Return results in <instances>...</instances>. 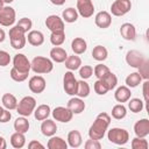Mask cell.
I'll return each mask as SVG.
<instances>
[{"label": "cell", "mask_w": 149, "mask_h": 149, "mask_svg": "<svg viewBox=\"0 0 149 149\" xmlns=\"http://www.w3.org/2000/svg\"><path fill=\"white\" fill-rule=\"evenodd\" d=\"M109 123H111V116L107 113H105V112L99 113L97 115L95 120L93 121V123L91 125L90 129H88L90 139L101 140L105 136L106 130H107Z\"/></svg>", "instance_id": "cell-1"}, {"label": "cell", "mask_w": 149, "mask_h": 149, "mask_svg": "<svg viewBox=\"0 0 149 149\" xmlns=\"http://www.w3.org/2000/svg\"><path fill=\"white\" fill-rule=\"evenodd\" d=\"M54 69V63L50 58L43 57V56H36L30 62V70H33L37 74L42 73H49Z\"/></svg>", "instance_id": "cell-2"}, {"label": "cell", "mask_w": 149, "mask_h": 149, "mask_svg": "<svg viewBox=\"0 0 149 149\" xmlns=\"http://www.w3.org/2000/svg\"><path fill=\"white\" fill-rule=\"evenodd\" d=\"M8 34H9L10 45L14 49H22L26 45V42H27L26 33L21 28H19L16 24L9 29V33Z\"/></svg>", "instance_id": "cell-3"}, {"label": "cell", "mask_w": 149, "mask_h": 149, "mask_svg": "<svg viewBox=\"0 0 149 149\" xmlns=\"http://www.w3.org/2000/svg\"><path fill=\"white\" fill-rule=\"evenodd\" d=\"M35 108H36V99L31 95L23 97L17 102V106H16L17 113L22 116H26V118L31 115V113L35 111Z\"/></svg>", "instance_id": "cell-4"}, {"label": "cell", "mask_w": 149, "mask_h": 149, "mask_svg": "<svg viewBox=\"0 0 149 149\" xmlns=\"http://www.w3.org/2000/svg\"><path fill=\"white\" fill-rule=\"evenodd\" d=\"M107 139L109 140V142L118 144V146H123L128 142L129 140V133L123 129V128H119V127H114L111 128L107 133Z\"/></svg>", "instance_id": "cell-5"}, {"label": "cell", "mask_w": 149, "mask_h": 149, "mask_svg": "<svg viewBox=\"0 0 149 149\" xmlns=\"http://www.w3.org/2000/svg\"><path fill=\"white\" fill-rule=\"evenodd\" d=\"M63 88L66 94L76 95L78 88V80L76 79L72 71H66L63 77Z\"/></svg>", "instance_id": "cell-6"}, {"label": "cell", "mask_w": 149, "mask_h": 149, "mask_svg": "<svg viewBox=\"0 0 149 149\" xmlns=\"http://www.w3.org/2000/svg\"><path fill=\"white\" fill-rule=\"evenodd\" d=\"M132 9L130 0H114L111 6V13L114 16H123Z\"/></svg>", "instance_id": "cell-7"}, {"label": "cell", "mask_w": 149, "mask_h": 149, "mask_svg": "<svg viewBox=\"0 0 149 149\" xmlns=\"http://www.w3.org/2000/svg\"><path fill=\"white\" fill-rule=\"evenodd\" d=\"M16 17L15 9L10 6H3L0 10V24L3 27H10L14 24Z\"/></svg>", "instance_id": "cell-8"}, {"label": "cell", "mask_w": 149, "mask_h": 149, "mask_svg": "<svg viewBox=\"0 0 149 149\" xmlns=\"http://www.w3.org/2000/svg\"><path fill=\"white\" fill-rule=\"evenodd\" d=\"M77 12L84 19L91 17L94 13V5L92 0H77Z\"/></svg>", "instance_id": "cell-9"}, {"label": "cell", "mask_w": 149, "mask_h": 149, "mask_svg": "<svg viewBox=\"0 0 149 149\" xmlns=\"http://www.w3.org/2000/svg\"><path fill=\"white\" fill-rule=\"evenodd\" d=\"M45 26L47 28L51 31V33H56V31H64V21L62 17H59L58 15H49L45 19Z\"/></svg>", "instance_id": "cell-10"}, {"label": "cell", "mask_w": 149, "mask_h": 149, "mask_svg": "<svg viewBox=\"0 0 149 149\" xmlns=\"http://www.w3.org/2000/svg\"><path fill=\"white\" fill-rule=\"evenodd\" d=\"M51 114H52V116H54V119L56 121L64 122V123L71 121V119L73 116V113L68 107H63V106H58V107L54 108Z\"/></svg>", "instance_id": "cell-11"}, {"label": "cell", "mask_w": 149, "mask_h": 149, "mask_svg": "<svg viewBox=\"0 0 149 149\" xmlns=\"http://www.w3.org/2000/svg\"><path fill=\"white\" fill-rule=\"evenodd\" d=\"M144 59H146V57L143 56V54L137 50H129L126 54V63L129 66L135 68V69H137L144 62Z\"/></svg>", "instance_id": "cell-12"}, {"label": "cell", "mask_w": 149, "mask_h": 149, "mask_svg": "<svg viewBox=\"0 0 149 149\" xmlns=\"http://www.w3.org/2000/svg\"><path fill=\"white\" fill-rule=\"evenodd\" d=\"M13 68L21 72H28L30 71V62L23 54H16L13 58Z\"/></svg>", "instance_id": "cell-13"}, {"label": "cell", "mask_w": 149, "mask_h": 149, "mask_svg": "<svg viewBox=\"0 0 149 149\" xmlns=\"http://www.w3.org/2000/svg\"><path fill=\"white\" fill-rule=\"evenodd\" d=\"M28 86H29V90L33 93L38 94V93H42L45 90L47 83H45V79L42 76H33L28 81Z\"/></svg>", "instance_id": "cell-14"}, {"label": "cell", "mask_w": 149, "mask_h": 149, "mask_svg": "<svg viewBox=\"0 0 149 149\" xmlns=\"http://www.w3.org/2000/svg\"><path fill=\"white\" fill-rule=\"evenodd\" d=\"M120 34L126 41H134L136 38V28L133 23L125 22L120 27Z\"/></svg>", "instance_id": "cell-15"}, {"label": "cell", "mask_w": 149, "mask_h": 149, "mask_svg": "<svg viewBox=\"0 0 149 149\" xmlns=\"http://www.w3.org/2000/svg\"><path fill=\"white\" fill-rule=\"evenodd\" d=\"M94 22H95V26L101 29L108 28L112 23V15L106 10H101V12L97 13V15L94 17Z\"/></svg>", "instance_id": "cell-16"}, {"label": "cell", "mask_w": 149, "mask_h": 149, "mask_svg": "<svg viewBox=\"0 0 149 149\" xmlns=\"http://www.w3.org/2000/svg\"><path fill=\"white\" fill-rule=\"evenodd\" d=\"M134 133L137 137H147L149 135V120L141 119L134 125Z\"/></svg>", "instance_id": "cell-17"}, {"label": "cell", "mask_w": 149, "mask_h": 149, "mask_svg": "<svg viewBox=\"0 0 149 149\" xmlns=\"http://www.w3.org/2000/svg\"><path fill=\"white\" fill-rule=\"evenodd\" d=\"M66 107L73 113V114H80L81 112H84L85 109V102L83 100V98H79V97H73L71 98L69 101H68V105Z\"/></svg>", "instance_id": "cell-18"}, {"label": "cell", "mask_w": 149, "mask_h": 149, "mask_svg": "<svg viewBox=\"0 0 149 149\" xmlns=\"http://www.w3.org/2000/svg\"><path fill=\"white\" fill-rule=\"evenodd\" d=\"M130 95H132V92H130V88L126 85L123 86H119L116 90H115V93H114V98L118 102L122 104V102H127L129 99H130Z\"/></svg>", "instance_id": "cell-19"}, {"label": "cell", "mask_w": 149, "mask_h": 149, "mask_svg": "<svg viewBox=\"0 0 149 149\" xmlns=\"http://www.w3.org/2000/svg\"><path fill=\"white\" fill-rule=\"evenodd\" d=\"M26 38L28 40V43L34 45V47L42 45L43 42H44V35L40 30H30V31H28V36Z\"/></svg>", "instance_id": "cell-20"}, {"label": "cell", "mask_w": 149, "mask_h": 149, "mask_svg": "<svg viewBox=\"0 0 149 149\" xmlns=\"http://www.w3.org/2000/svg\"><path fill=\"white\" fill-rule=\"evenodd\" d=\"M41 132L44 136H52L56 134L57 132V126L55 123V121L52 120H49V119H45L42 121V125H41Z\"/></svg>", "instance_id": "cell-21"}, {"label": "cell", "mask_w": 149, "mask_h": 149, "mask_svg": "<svg viewBox=\"0 0 149 149\" xmlns=\"http://www.w3.org/2000/svg\"><path fill=\"white\" fill-rule=\"evenodd\" d=\"M71 49L76 55H81L87 49V43L83 37H74L71 42Z\"/></svg>", "instance_id": "cell-22"}, {"label": "cell", "mask_w": 149, "mask_h": 149, "mask_svg": "<svg viewBox=\"0 0 149 149\" xmlns=\"http://www.w3.org/2000/svg\"><path fill=\"white\" fill-rule=\"evenodd\" d=\"M68 57V54H66V50L61 48V47H55L50 50V58L52 62H56V63H63L65 62Z\"/></svg>", "instance_id": "cell-23"}, {"label": "cell", "mask_w": 149, "mask_h": 149, "mask_svg": "<svg viewBox=\"0 0 149 149\" xmlns=\"http://www.w3.org/2000/svg\"><path fill=\"white\" fill-rule=\"evenodd\" d=\"M50 114H51L50 106L49 105H45V104H42V105L37 106L35 108V111H34V116L38 121H43V120L48 119Z\"/></svg>", "instance_id": "cell-24"}, {"label": "cell", "mask_w": 149, "mask_h": 149, "mask_svg": "<svg viewBox=\"0 0 149 149\" xmlns=\"http://www.w3.org/2000/svg\"><path fill=\"white\" fill-rule=\"evenodd\" d=\"M81 143H83V139L78 130L73 129L68 134V146H70L71 148H78L81 146Z\"/></svg>", "instance_id": "cell-25"}, {"label": "cell", "mask_w": 149, "mask_h": 149, "mask_svg": "<svg viewBox=\"0 0 149 149\" xmlns=\"http://www.w3.org/2000/svg\"><path fill=\"white\" fill-rule=\"evenodd\" d=\"M48 149H66L68 148V142H65V140H63L59 136H50L48 144H47Z\"/></svg>", "instance_id": "cell-26"}, {"label": "cell", "mask_w": 149, "mask_h": 149, "mask_svg": "<svg viewBox=\"0 0 149 149\" xmlns=\"http://www.w3.org/2000/svg\"><path fill=\"white\" fill-rule=\"evenodd\" d=\"M81 66V59L79 56H77L76 54L72 56H68L65 59V68L69 71H74L78 70Z\"/></svg>", "instance_id": "cell-27"}, {"label": "cell", "mask_w": 149, "mask_h": 149, "mask_svg": "<svg viewBox=\"0 0 149 149\" xmlns=\"http://www.w3.org/2000/svg\"><path fill=\"white\" fill-rule=\"evenodd\" d=\"M2 105L6 109H9V111H13V109H16V106H17V99L15 98V95H13L12 93H5L2 95Z\"/></svg>", "instance_id": "cell-28"}, {"label": "cell", "mask_w": 149, "mask_h": 149, "mask_svg": "<svg viewBox=\"0 0 149 149\" xmlns=\"http://www.w3.org/2000/svg\"><path fill=\"white\" fill-rule=\"evenodd\" d=\"M10 144L13 148L15 149H20L22 147H24L26 144V136L23 133H19V132H15L10 135Z\"/></svg>", "instance_id": "cell-29"}, {"label": "cell", "mask_w": 149, "mask_h": 149, "mask_svg": "<svg viewBox=\"0 0 149 149\" xmlns=\"http://www.w3.org/2000/svg\"><path fill=\"white\" fill-rule=\"evenodd\" d=\"M29 126H30L29 121L27 120L26 116H22V115L14 121V129H15V132H19V133L26 134L29 130Z\"/></svg>", "instance_id": "cell-30"}, {"label": "cell", "mask_w": 149, "mask_h": 149, "mask_svg": "<svg viewBox=\"0 0 149 149\" xmlns=\"http://www.w3.org/2000/svg\"><path fill=\"white\" fill-rule=\"evenodd\" d=\"M78 15L79 14H78L77 9H74L73 7H69V8L63 10L62 19H63V21H65L68 23H73V22H76L78 20Z\"/></svg>", "instance_id": "cell-31"}, {"label": "cell", "mask_w": 149, "mask_h": 149, "mask_svg": "<svg viewBox=\"0 0 149 149\" xmlns=\"http://www.w3.org/2000/svg\"><path fill=\"white\" fill-rule=\"evenodd\" d=\"M107 56H108V51H107V49H106L105 47H102V45H95V47L93 48V50H92V57H93L95 61H98V62L105 61V59L107 58Z\"/></svg>", "instance_id": "cell-32"}, {"label": "cell", "mask_w": 149, "mask_h": 149, "mask_svg": "<svg viewBox=\"0 0 149 149\" xmlns=\"http://www.w3.org/2000/svg\"><path fill=\"white\" fill-rule=\"evenodd\" d=\"M125 81H126V86H128L129 88H132V87H136L142 81V78L139 74V72H132V73H129L126 77V80Z\"/></svg>", "instance_id": "cell-33"}, {"label": "cell", "mask_w": 149, "mask_h": 149, "mask_svg": "<svg viewBox=\"0 0 149 149\" xmlns=\"http://www.w3.org/2000/svg\"><path fill=\"white\" fill-rule=\"evenodd\" d=\"M90 91H91L90 85L85 81V79L78 80V88H77L76 95H78L79 98H86V97H88Z\"/></svg>", "instance_id": "cell-34"}, {"label": "cell", "mask_w": 149, "mask_h": 149, "mask_svg": "<svg viewBox=\"0 0 149 149\" xmlns=\"http://www.w3.org/2000/svg\"><path fill=\"white\" fill-rule=\"evenodd\" d=\"M143 107H144V102L141 99H139V98H133V99H129L128 100V108L133 113L141 112L143 109Z\"/></svg>", "instance_id": "cell-35"}, {"label": "cell", "mask_w": 149, "mask_h": 149, "mask_svg": "<svg viewBox=\"0 0 149 149\" xmlns=\"http://www.w3.org/2000/svg\"><path fill=\"white\" fill-rule=\"evenodd\" d=\"M127 115V108L122 104H118L112 108V116L116 120H122Z\"/></svg>", "instance_id": "cell-36"}, {"label": "cell", "mask_w": 149, "mask_h": 149, "mask_svg": "<svg viewBox=\"0 0 149 149\" xmlns=\"http://www.w3.org/2000/svg\"><path fill=\"white\" fill-rule=\"evenodd\" d=\"M65 41V33L64 31H56V33H51L50 35V42L52 45L55 47H59L64 43Z\"/></svg>", "instance_id": "cell-37"}, {"label": "cell", "mask_w": 149, "mask_h": 149, "mask_svg": "<svg viewBox=\"0 0 149 149\" xmlns=\"http://www.w3.org/2000/svg\"><path fill=\"white\" fill-rule=\"evenodd\" d=\"M102 80H104V83L106 84V86L108 87L109 91L113 90V88H115L116 85H118V77L113 72H111V71L102 78Z\"/></svg>", "instance_id": "cell-38"}, {"label": "cell", "mask_w": 149, "mask_h": 149, "mask_svg": "<svg viewBox=\"0 0 149 149\" xmlns=\"http://www.w3.org/2000/svg\"><path fill=\"white\" fill-rule=\"evenodd\" d=\"M109 71H111L109 68L104 65V64H97L94 66V69H93V73L97 77V79H102Z\"/></svg>", "instance_id": "cell-39"}, {"label": "cell", "mask_w": 149, "mask_h": 149, "mask_svg": "<svg viewBox=\"0 0 149 149\" xmlns=\"http://www.w3.org/2000/svg\"><path fill=\"white\" fill-rule=\"evenodd\" d=\"M149 143L146 137H134L132 140V148L133 149H148Z\"/></svg>", "instance_id": "cell-40"}, {"label": "cell", "mask_w": 149, "mask_h": 149, "mask_svg": "<svg viewBox=\"0 0 149 149\" xmlns=\"http://www.w3.org/2000/svg\"><path fill=\"white\" fill-rule=\"evenodd\" d=\"M28 72H21L19 70H16L15 68H12L10 70V78L14 80V81H24L27 78H28Z\"/></svg>", "instance_id": "cell-41"}, {"label": "cell", "mask_w": 149, "mask_h": 149, "mask_svg": "<svg viewBox=\"0 0 149 149\" xmlns=\"http://www.w3.org/2000/svg\"><path fill=\"white\" fill-rule=\"evenodd\" d=\"M93 88H94V92L97 94H99V95H104V94H106L109 91L102 79H97L94 85H93Z\"/></svg>", "instance_id": "cell-42"}, {"label": "cell", "mask_w": 149, "mask_h": 149, "mask_svg": "<svg viewBox=\"0 0 149 149\" xmlns=\"http://www.w3.org/2000/svg\"><path fill=\"white\" fill-rule=\"evenodd\" d=\"M137 70H139V74L141 76L142 79H144V80H148V79H149V61H148L147 58H146L144 62L137 68Z\"/></svg>", "instance_id": "cell-43"}, {"label": "cell", "mask_w": 149, "mask_h": 149, "mask_svg": "<svg viewBox=\"0 0 149 149\" xmlns=\"http://www.w3.org/2000/svg\"><path fill=\"white\" fill-rule=\"evenodd\" d=\"M16 26H17L19 28H21L24 33H28V31H30V29H31V27H33V22H31V20L28 19V17H22V19L19 20V22L16 23Z\"/></svg>", "instance_id": "cell-44"}, {"label": "cell", "mask_w": 149, "mask_h": 149, "mask_svg": "<svg viewBox=\"0 0 149 149\" xmlns=\"http://www.w3.org/2000/svg\"><path fill=\"white\" fill-rule=\"evenodd\" d=\"M93 74V68L91 65H81L79 68V76L81 79H88Z\"/></svg>", "instance_id": "cell-45"}, {"label": "cell", "mask_w": 149, "mask_h": 149, "mask_svg": "<svg viewBox=\"0 0 149 149\" xmlns=\"http://www.w3.org/2000/svg\"><path fill=\"white\" fill-rule=\"evenodd\" d=\"M85 149H100L101 148V144L99 142V140H94V139H90L85 142L84 144Z\"/></svg>", "instance_id": "cell-46"}, {"label": "cell", "mask_w": 149, "mask_h": 149, "mask_svg": "<svg viewBox=\"0 0 149 149\" xmlns=\"http://www.w3.org/2000/svg\"><path fill=\"white\" fill-rule=\"evenodd\" d=\"M10 63V56L7 51L0 50V66H7Z\"/></svg>", "instance_id": "cell-47"}, {"label": "cell", "mask_w": 149, "mask_h": 149, "mask_svg": "<svg viewBox=\"0 0 149 149\" xmlns=\"http://www.w3.org/2000/svg\"><path fill=\"white\" fill-rule=\"evenodd\" d=\"M10 118H12V114H10L9 109L3 108V111H2L1 114H0V122H1V123H6V122H8V121L10 120Z\"/></svg>", "instance_id": "cell-48"}, {"label": "cell", "mask_w": 149, "mask_h": 149, "mask_svg": "<svg viewBox=\"0 0 149 149\" xmlns=\"http://www.w3.org/2000/svg\"><path fill=\"white\" fill-rule=\"evenodd\" d=\"M148 87H149V80H144V83H143V88H142V91H143V97H144V102H148V101H149Z\"/></svg>", "instance_id": "cell-49"}, {"label": "cell", "mask_w": 149, "mask_h": 149, "mask_svg": "<svg viewBox=\"0 0 149 149\" xmlns=\"http://www.w3.org/2000/svg\"><path fill=\"white\" fill-rule=\"evenodd\" d=\"M28 148H29V149H37V148L43 149L44 146H43L41 142H38V141H36V140H33V141H30V142L28 143Z\"/></svg>", "instance_id": "cell-50"}, {"label": "cell", "mask_w": 149, "mask_h": 149, "mask_svg": "<svg viewBox=\"0 0 149 149\" xmlns=\"http://www.w3.org/2000/svg\"><path fill=\"white\" fill-rule=\"evenodd\" d=\"M65 1L66 0H50V2L52 5H56V6H62V5L65 3Z\"/></svg>", "instance_id": "cell-51"}, {"label": "cell", "mask_w": 149, "mask_h": 149, "mask_svg": "<svg viewBox=\"0 0 149 149\" xmlns=\"http://www.w3.org/2000/svg\"><path fill=\"white\" fill-rule=\"evenodd\" d=\"M7 148V143H6V140L0 136V149H6Z\"/></svg>", "instance_id": "cell-52"}, {"label": "cell", "mask_w": 149, "mask_h": 149, "mask_svg": "<svg viewBox=\"0 0 149 149\" xmlns=\"http://www.w3.org/2000/svg\"><path fill=\"white\" fill-rule=\"evenodd\" d=\"M5 38H6V34H5L3 29H1V28H0V43H1V42H3V41H5Z\"/></svg>", "instance_id": "cell-53"}, {"label": "cell", "mask_w": 149, "mask_h": 149, "mask_svg": "<svg viewBox=\"0 0 149 149\" xmlns=\"http://www.w3.org/2000/svg\"><path fill=\"white\" fill-rule=\"evenodd\" d=\"M3 6H5V2H3V0H0V10L3 8Z\"/></svg>", "instance_id": "cell-54"}, {"label": "cell", "mask_w": 149, "mask_h": 149, "mask_svg": "<svg viewBox=\"0 0 149 149\" xmlns=\"http://www.w3.org/2000/svg\"><path fill=\"white\" fill-rule=\"evenodd\" d=\"M14 0H3V2L5 3H10V2H13Z\"/></svg>", "instance_id": "cell-55"}, {"label": "cell", "mask_w": 149, "mask_h": 149, "mask_svg": "<svg viewBox=\"0 0 149 149\" xmlns=\"http://www.w3.org/2000/svg\"><path fill=\"white\" fill-rule=\"evenodd\" d=\"M2 111H3V107H1V106H0V114H1V112H2Z\"/></svg>", "instance_id": "cell-56"}]
</instances>
